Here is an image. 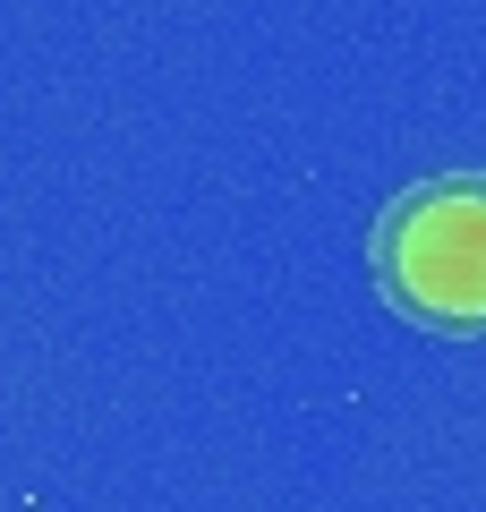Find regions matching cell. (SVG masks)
Returning a JSON list of instances; mask_svg holds the SVG:
<instances>
[{
    "instance_id": "obj_1",
    "label": "cell",
    "mask_w": 486,
    "mask_h": 512,
    "mask_svg": "<svg viewBox=\"0 0 486 512\" xmlns=\"http://www.w3.org/2000/svg\"><path fill=\"white\" fill-rule=\"evenodd\" d=\"M376 282L435 333H486V171H444L384 205Z\"/></svg>"
}]
</instances>
